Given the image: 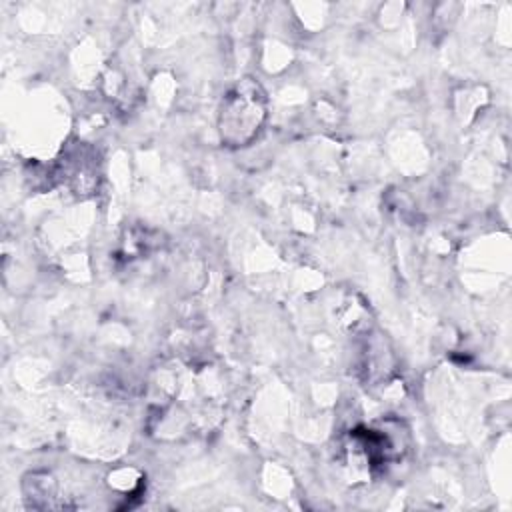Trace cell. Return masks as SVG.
<instances>
[{
    "label": "cell",
    "instance_id": "obj_1",
    "mask_svg": "<svg viewBox=\"0 0 512 512\" xmlns=\"http://www.w3.org/2000/svg\"><path fill=\"white\" fill-rule=\"evenodd\" d=\"M268 98L260 82L250 76L240 78L222 98L218 112V132L226 146L250 144L266 120Z\"/></svg>",
    "mask_w": 512,
    "mask_h": 512
}]
</instances>
